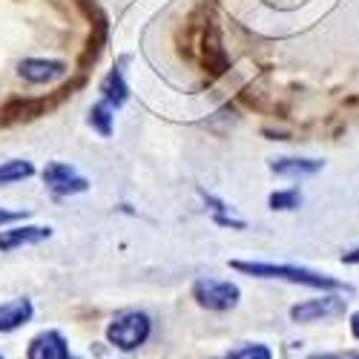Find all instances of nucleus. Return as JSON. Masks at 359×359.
Instances as JSON below:
<instances>
[{"instance_id": "1a4fd4ad", "label": "nucleus", "mask_w": 359, "mask_h": 359, "mask_svg": "<svg viewBox=\"0 0 359 359\" xmlns=\"http://www.w3.org/2000/svg\"><path fill=\"white\" fill-rule=\"evenodd\" d=\"M49 238V230L46 227H18V230H6L0 236V250H12L18 245H35V242H43Z\"/></svg>"}, {"instance_id": "f3484780", "label": "nucleus", "mask_w": 359, "mask_h": 359, "mask_svg": "<svg viewBox=\"0 0 359 359\" xmlns=\"http://www.w3.org/2000/svg\"><path fill=\"white\" fill-rule=\"evenodd\" d=\"M26 213H9V210H0V224H6V222H18L23 219Z\"/></svg>"}, {"instance_id": "f257e3e1", "label": "nucleus", "mask_w": 359, "mask_h": 359, "mask_svg": "<svg viewBox=\"0 0 359 359\" xmlns=\"http://www.w3.org/2000/svg\"><path fill=\"white\" fill-rule=\"evenodd\" d=\"M236 271L250 273V276H264V279H287L296 285H311V287H334L339 290L342 282L331 276H319L313 271H302V267H285V264H250V262H233Z\"/></svg>"}, {"instance_id": "9d476101", "label": "nucleus", "mask_w": 359, "mask_h": 359, "mask_svg": "<svg viewBox=\"0 0 359 359\" xmlns=\"http://www.w3.org/2000/svg\"><path fill=\"white\" fill-rule=\"evenodd\" d=\"M204 67L207 69H213L216 75L219 72H224V67H227V57H224V49H222V43H219V35H216V29H210V32L204 35Z\"/></svg>"}, {"instance_id": "4468645a", "label": "nucleus", "mask_w": 359, "mask_h": 359, "mask_svg": "<svg viewBox=\"0 0 359 359\" xmlns=\"http://www.w3.org/2000/svg\"><path fill=\"white\" fill-rule=\"evenodd\" d=\"M89 121H93V127H95L101 135H109V133H112V115H109V109H107L104 104L93 107V112H89Z\"/></svg>"}, {"instance_id": "f8f14e48", "label": "nucleus", "mask_w": 359, "mask_h": 359, "mask_svg": "<svg viewBox=\"0 0 359 359\" xmlns=\"http://www.w3.org/2000/svg\"><path fill=\"white\" fill-rule=\"evenodd\" d=\"M273 170L282 172V175H302V172L322 170V161H313V158H282V161H273Z\"/></svg>"}, {"instance_id": "6e6552de", "label": "nucleus", "mask_w": 359, "mask_h": 359, "mask_svg": "<svg viewBox=\"0 0 359 359\" xmlns=\"http://www.w3.org/2000/svg\"><path fill=\"white\" fill-rule=\"evenodd\" d=\"M29 316H32V305L29 299H15V302L0 305V331H15Z\"/></svg>"}, {"instance_id": "412c9836", "label": "nucleus", "mask_w": 359, "mask_h": 359, "mask_svg": "<svg viewBox=\"0 0 359 359\" xmlns=\"http://www.w3.org/2000/svg\"><path fill=\"white\" fill-rule=\"evenodd\" d=\"M353 359H359V356H353Z\"/></svg>"}, {"instance_id": "9b49d317", "label": "nucleus", "mask_w": 359, "mask_h": 359, "mask_svg": "<svg viewBox=\"0 0 359 359\" xmlns=\"http://www.w3.org/2000/svg\"><path fill=\"white\" fill-rule=\"evenodd\" d=\"M101 93H104V98L109 101V104H115V107H121L124 101H127V83H124V78H121V72L118 69H112L107 78H104V83H101Z\"/></svg>"}, {"instance_id": "7ed1b4c3", "label": "nucleus", "mask_w": 359, "mask_h": 359, "mask_svg": "<svg viewBox=\"0 0 359 359\" xmlns=\"http://www.w3.org/2000/svg\"><path fill=\"white\" fill-rule=\"evenodd\" d=\"M196 299L210 311H227L236 305L238 287L230 282H219V279H201L196 282Z\"/></svg>"}, {"instance_id": "ddd939ff", "label": "nucleus", "mask_w": 359, "mask_h": 359, "mask_svg": "<svg viewBox=\"0 0 359 359\" xmlns=\"http://www.w3.org/2000/svg\"><path fill=\"white\" fill-rule=\"evenodd\" d=\"M32 164L29 161H6L0 164V184H9V182H18V178H26L32 175Z\"/></svg>"}, {"instance_id": "0eeeda50", "label": "nucleus", "mask_w": 359, "mask_h": 359, "mask_svg": "<svg viewBox=\"0 0 359 359\" xmlns=\"http://www.w3.org/2000/svg\"><path fill=\"white\" fill-rule=\"evenodd\" d=\"M67 72V67L61 61H23L20 64V75L29 83H49L55 78H61Z\"/></svg>"}, {"instance_id": "39448f33", "label": "nucleus", "mask_w": 359, "mask_h": 359, "mask_svg": "<svg viewBox=\"0 0 359 359\" xmlns=\"http://www.w3.org/2000/svg\"><path fill=\"white\" fill-rule=\"evenodd\" d=\"M29 359H72V356H69V348L61 334L46 331L32 339V345H29Z\"/></svg>"}, {"instance_id": "6ab92c4d", "label": "nucleus", "mask_w": 359, "mask_h": 359, "mask_svg": "<svg viewBox=\"0 0 359 359\" xmlns=\"http://www.w3.org/2000/svg\"><path fill=\"white\" fill-rule=\"evenodd\" d=\"M345 262H359V250H353V253H348V256H345Z\"/></svg>"}, {"instance_id": "f03ea898", "label": "nucleus", "mask_w": 359, "mask_h": 359, "mask_svg": "<svg viewBox=\"0 0 359 359\" xmlns=\"http://www.w3.org/2000/svg\"><path fill=\"white\" fill-rule=\"evenodd\" d=\"M147 334H149V319L144 313H135V311L133 313H121L109 325V331H107L109 342L115 348H121V351L138 348L147 339Z\"/></svg>"}, {"instance_id": "a211bd4d", "label": "nucleus", "mask_w": 359, "mask_h": 359, "mask_svg": "<svg viewBox=\"0 0 359 359\" xmlns=\"http://www.w3.org/2000/svg\"><path fill=\"white\" fill-rule=\"evenodd\" d=\"M351 327H353V337H359V313L353 316V322H351Z\"/></svg>"}, {"instance_id": "4be33fe9", "label": "nucleus", "mask_w": 359, "mask_h": 359, "mask_svg": "<svg viewBox=\"0 0 359 359\" xmlns=\"http://www.w3.org/2000/svg\"><path fill=\"white\" fill-rule=\"evenodd\" d=\"M0 359H4V356H0Z\"/></svg>"}, {"instance_id": "aec40b11", "label": "nucleus", "mask_w": 359, "mask_h": 359, "mask_svg": "<svg viewBox=\"0 0 359 359\" xmlns=\"http://www.w3.org/2000/svg\"><path fill=\"white\" fill-rule=\"evenodd\" d=\"M313 359H337V356H313Z\"/></svg>"}, {"instance_id": "423d86ee", "label": "nucleus", "mask_w": 359, "mask_h": 359, "mask_svg": "<svg viewBox=\"0 0 359 359\" xmlns=\"http://www.w3.org/2000/svg\"><path fill=\"white\" fill-rule=\"evenodd\" d=\"M342 311H345V302H342V299H313V302L296 305V308L290 311V316L299 319V322H311V319L334 316V313H342Z\"/></svg>"}, {"instance_id": "20e7f679", "label": "nucleus", "mask_w": 359, "mask_h": 359, "mask_svg": "<svg viewBox=\"0 0 359 359\" xmlns=\"http://www.w3.org/2000/svg\"><path fill=\"white\" fill-rule=\"evenodd\" d=\"M43 182L61 196H69V193H83L89 184L83 182V178H78L67 164H49L43 170Z\"/></svg>"}, {"instance_id": "dca6fc26", "label": "nucleus", "mask_w": 359, "mask_h": 359, "mask_svg": "<svg viewBox=\"0 0 359 359\" xmlns=\"http://www.w3.org/2000/svg\"><path fill=\"white\" fill-rule=\"evenodd\" d=\"M271 204L273 210H290V207H299V193L290 190V193H273L271 196Z\"/></svg>"}, {"instance_id": "2eb2a0df", "label": "nucleus", "mask_w": 359, "mask_h": 359, "mask_svg": "<svg viewBox=\"0 0 359 359\" xmlns=\"http://www.w3.org/2000/svg\"><path fill=\"white\" fill-rule=\"evenodd\" d=\"M227 359H271V351L264 345H245V348L227 353Z\"/></svg>"}]
</instances>
